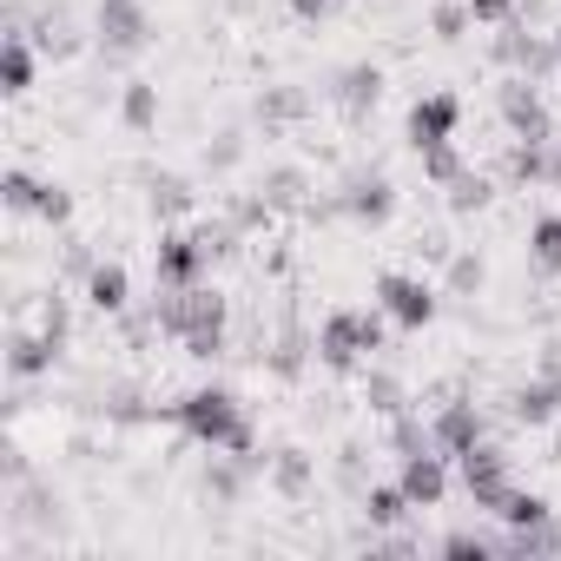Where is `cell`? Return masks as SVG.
<instances>
[{"mask_svg":"<svg viewBox=\"0 0 561 561\" xmlns=\"http://www.w3.org/2000/svg\"><path fill=\"white\" fill-rule=\"evenodd\" d=\"M502 113H508V126H515L522 139L548 146V113H541V100H535L528 87H508V93H502Z\"/></svg>","mask_w":561,"mask_h":561,"instance_id":"cell-11","label":"cell"},{"mask_svg":"<svg viewBox=\"0 0 561 561\" xmlns=\"http://www.w3.org/2000/svg\"><path fill=\"white\" fill-rule=\"evenodd\" d=\"M528 251H535L541 271H561V218H541V225L528 231Z\"/></svg>","mask_w":561,"mask_h":561,"instance_id":"cell-17","label":"cell"},{"mask_svg":"<svg viewBox=\"0 0 561 561\" xmlns=\"http://www.w3.org/2000/svg\"><path fill=\"white\" fill-rule=\"evenodd\" d=\"M119 113H126V126H133V133H146V126L159 119V87L133 80V87H126V100H119Z\"/></svg>","mask_w":561,"mask_h":561,"instance_id":"cell-16","label":"cell"},{"mask_svg":"<svg viewBox=\"0 0 561 561\" xmlns=\"http://www.w3.org/2000/svg\"><path fill=\"white\" fill-rule=\"evenodd\" d=\"M34 211H41V218H54V225H67V218H73V198H67L60 185H41V205H34Z\"/></svg>","mask_w":561,"mask_h":561,"instance_id":"cell-24","label":"cell"},{"mask_svg":"<svg viewBox=\"0 0 561 561\" xmlns=\"http://www.w3.org/2000/svg\"><path fill=\"white\" fill-rule=\"evenodd\" d=\"M152 41L146 0H100V47L106 54H139Z\"/></svg>","mask_w":561,"mask_h":561,"instance_id":"cell-7","label":"cell"},{"mask_svg":"<svg viewBox=\"0 0 561 561\" xmlns=\"http://www.w3.org/2000/svg\"><path fill=\"white\" fill-rule=\"evenodd\" d=\"M291 8H298L305 21H318V14H331V8H337V0H291Z\"/></svg>","mask_w":561,"mask_h":561,"instance_id":"cell-27","label":"cell"},{"mask_svg":"<svg viewBox=\"0 0 561 561\" xmlns=\"http://www.w3.org/2000/svg\"><path fill=\"white\" fill-rule=\"evenodd\" d=\"M554 508L535 495V489H508L502 495V508H495V522H508V528H535V522H548Z\"/></svg>","mask_w":561,"mask_h":561,"instance_id":"cell-12","label":"cell"},{"mask_svg":"<svg viewBox=\"0 0 561 561\" xmlns=\"http://www.w3.org/2000/svg\"><path fill=\"white\" fill-rule=\"evenodd\" d=\"M8 205H14V211H34V205H41V185H34L27 172H8Z\"/></svg>","mask_w":561,"mask_h":561,"instance_id":"cell-23","label":"cell"},{"mask_svg":"<svg viewBox=\"0 0 561 561\" xmlns=\"http://www.w3.org/2000/svg\"><path fill=\"white\" fill-rule=\"evenodd\" d=\"M456 462H462V489L476 495V508H489V515H495V508H502V495L515 489V482H508V456H502V449H489V443H476V449H462Z\"/></svg>","mask_w":561,"mask_h":561,"instance_id":"cell-5","label":"cell"},{"mask_svg":"<svg viewBox=\"0 0 561 561\" xmlns=\"http://www.w3.org/2000/svg\"><path fill=\"white\" fill-rule=\"evenodd\" d=\"M159 318H165V331L185 337L192 357H218V351H225V305H218L211 291H198V285H192V291H172V305H165Z\"/></svg>","mask_w":561,"mask_h":561,"instance_id":"cell-2","label":"cell"},{"mask_svg":"<svg viewBox=\"0 0 561 561\" xmlns=\"http://www.w3.org/2000/svg\"><path fill=\"white\" fill-rule=\"evenodd\" d=\"M0 80H8V93H27L34 87V54L21 34H8V47H0Z\"/></svg>","mask_w":561,"mask_h":561,"instance_id":"cell-14","label":"cell"},{"mask_svg":"<svg viewBox=\"0 0 561 561\" xmlns=\"http://www.w3.org/2000/svg\"><path fill=\"white\" fill-rule=\"evenodd\" d=\"M390 205H397V198H390V185H383V179L357 185V198H351V211H357V218H390Z\"/></svg>","mask_w":561,"mask_h":561,"instance_id":"cell-20","label":"cell"},{"mask_svg":"<svg viewBox=\"0 0 561 561\" xmlns=\"http://www.w3.org/2000/svg\"><path fill=\"white\" fill-rule=\"evenodd\" d=\"M515 0H469V21H508Z\"/></svg>","mask_w":561,"mask_h":561,"instance_id":"cell-25","label":"cell"},{"mask_svg":"<svg viewBox=\"0 0 561 561\" xmlns=\"http://www.w3.org/2000/svg\"><path fill=\"white\" fill-rule=\"evenodd\" d=\"M377 305L403 324V331H423L430 318H436V291L423 285V277H403V271H390V277H377Z\"/></svg>","mask_w":561,"mask_h":561,"instance_id":"cell-6","label":"cell"},{"mask_svg":"<svg viewBox=\"0 0 561 561\" xmlns=\"http://www.w3.org/2000/svg\"><path fill=\"white\" fill-rule=\"evenodd\" d=\"M370 397H377V410H403V403H397V383H390V377H377V383H370Z\"/></svg>","mask_w":561,"mask_h":561,"instance_id":"cell-26","label":"cell"},{"mask_svg":"<svg viewBox=\"0 0 561 561\" xmlns=\"http://www.w3.org/2000/svg\"><path fill=\"white\" fill-rule=\"evenodd\" d=\"M271 482L285 489V495H305V489H311V462H305L298 449H285V456H277V469H271Z\"/></svg>","mask_w":561,"mask_h":561,"instance_id":"cell-19","label":"cell"},{"mask_svg":"<svg viewBox=\"0 0 561 561\" xmlns=\"http://www.w3.org/2000/svg\"><path fill=\"white\" fill-rule=\"evenodd\" d=\"M211 231H179V238H165L159 244V285H172V291H192L198 285V271L211 264Z\"/></svg>","mask_w":561,"mask_h":561,"instance_id":"cell-4","label":"cell"},{"mask_svg":"<svg viewBox=\"0 0 561 561\" xmlns=\"http://www.w3.org/2000/svg\"><path fill=\"white\" fill-rule=\"evenodd\" d=\"M403 495L416 502V508H436L443 495H449V456L443 449H416V456H403Z\"/></svg>","mask_w":561,"mask_h":561,"instance_id":"cell-9","label":"cell"},{"mask_svg":"<svg viewBox=\"0 0 561 561\" xmlns=\"http://www.w3.org/2000/svg\"><path fill=\"white\" fill-rule=\"evenodd\" d=\"M410 508H416V502L403 495V482H383V489H370V495H364V515H370L377 528H390V522H403Z\"/></svg>","mask_w":561,"mask_h":561,"instance_id":"cell-13","label":"cell"},{"mask_svg":"<svg viewBox=\"0 0 561 561\" xmlns=\"http://www.w3.org/2000/svg\"><path fill=\"white\" fill-rule=\"evenodd\" d=\"M449 205H456V211H476V205H489V179L462 172V179H456V192H449Z\"/></svg>","mask_w":561,"mask_h":561,"instance_id":"cell-22","label":"cell"},{"mask_svg":"<svg viewBox=\"0 0 561 561\" xmlns=\"http://www.w3.org/2000/svg\"><path fill=\"white\" fill-rule=\"evenodd\" d=\"M87 298H93L100 311H119V305H126V271H119V264H93Z\"/></svg>","mask_w":561,"mask_h":561,"instance_id":"cell-15","label":"cell"},{"mask_svg":"<svg viewBox=\"0 0 561 561\" xmlns=\"http://www.w3.org/2000/svg\"><path fill=\"white\" fill-rule=\"evenodd\" d=\"M423 172H430L436 185H456V179H462V159H456L449 146H430V152H423Z\"/></svg>","mask_w":561,"mask_h":561,"instance_id":"cell-21","label":"cell"},{"mask_svg":"<svg viewBox=\"0 0 561 561\" xmlns=\"http://www.w3.org/2000/svg\"><path fill=\"white\" fill-rule=\"evenodd\" d=\"M370 351H383V324H377L370 311H337V318L324 324V337H318V357H324L331 370H357Z\"/></svg>","mask_w":561,"mask_h":561,"instance_id":"cell-3","label":"cell"},{"mask_svg":"<svg viewBox=\"0 0 561 561\" xmlns=\"http://www.w3.org/2000/svg\"><path fill=\"white\" fill-rule=\"evenodd\" d=\"M430 436H436V449H443V456H462V449H476V443H482V410H476V403H449V410L430 423Z\"/></svg>","mask_w":561,"mask_h":561,"instance_id":"cell-10","label":"cell"},{"mask_svg":"<svg viewBox=\"0 0 561 561\" xmlns=\"http://www.w3.org/2000/svg\"><path fill=\"white\" fill-rule=\"evenodd\" d=\"M377 87H383L377 67H351V73H344V106H351V113H357V106H377Z\"/></svg>","mask_w":561,"mask_h":561,"instance_id":"cell-18","label":"cell"},{"mask_svg":"<svg viewBox=\"0 0 561 561\" xmlns=\"http://www.w3.org/2000/svg\"><path fill=\"white\" fill-rule=\"evenodd\" d=\"M456 119H462V100H456V93H430V100H416V113H410V146H416V152L449 146V139H456Z\"/></svg>","mask_w":561,"mask_h":561,"instance_id":"cell-8","label":"cell"},{"mask_svg":"<svg viewBox=\"0 0 561 561\" xmlns=\"http://www.w3.org/2000/svg\"><path fill=\"white\" fill-rule=\"evenodd\" d=\"M179 430L192 436V443H205V449H231V456H251V423H244V410H238V397L231 390H192L179 410Z\"/></svg>","mask_w":561,"mask_h":561,"instance_id":"cell-1","label":"cell"}]
</instances>
